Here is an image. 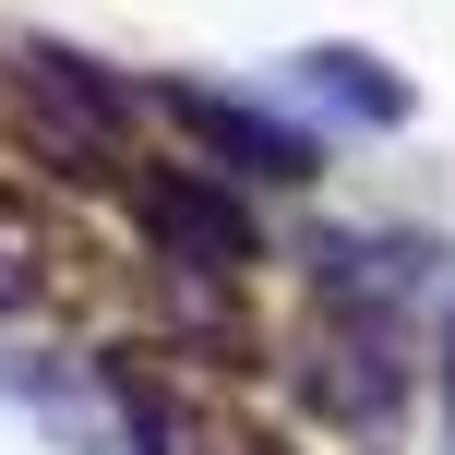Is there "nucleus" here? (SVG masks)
<instances>
[{
	"label": "nucleus",
	"instance_id": "7ed1b4c3",
	"mask_svg": "<svg viewBox=\"0 0 455 455\" xmlns=\"http://www.w3.org/2000/svg\"><path fill=\"white\" fill-rule=\"evenodd\" d=\"M168 108H180V120L216 144L228 168H251V180H312V144H299V132H275V120L228 108V96H168Z\"/></svg>",
	"mask_w": 455,
	"mask_h": 455
},
{
	"label": "nucleus",
	"instance_id": "39448f33",
	"mask_svg": "<svg viewBox=\"0 0 455 455\" xmlns=\"http://www.w3.org/2000/svg\"><path fill=\"white\" fill-rule=\"evenodd\" d=\"M443 347H455V336H443Z\"/></svg>",
	"mask_w": 455,
	"mask_h": 455
},
{
	"label": "nucleus",
	"instance_id": "f03ea898",
	"mask_svg": "<svg viewBox=\"0 0 455 455\" xmlns=\"http://www.w3.org/2000/svg\"><path fill=\"white\" fill-rule=\"evenodd\" d=\"M144 228H156V251L192 264V275H251V264H264L251 216L228 204L216 180H192V168H156V180H144Z\"/></svg>",
	"mask_w": 455,
	"mask_h": 455
},
{
	"label": "nucleus",
	"instance_id": "20e7f679",
	"mask_svg": "<svg viewBox=\"0 0 455 455\" xmlns=\"http://www.w3.org/2000/svg\"><path fill=\"white\" fill-rule=\"evenodd\" d=\"M216 455H299L288 432H240V419H228V432H216Z\"/></svg>",
	"mask_w": 455,
	"mask_h": 455
},
{
	"label": "nucleus",
	"instance_id": "f257e3e1",
	"mask_svg": "<svg viewBox=\"0 0 455 455\" xmlns=\"http://www.w3.org/2000/svg\"><path fill=\"white\" fill-rule=\"evenodd\" d=\"M299 395H312L323 419H347V432H384V419H395V395H408L384 312H323L312 336H299Z\"/></svg>",
	"mask_w": 455,
	"mask_h": 455
}]
</instances>
